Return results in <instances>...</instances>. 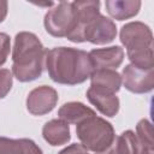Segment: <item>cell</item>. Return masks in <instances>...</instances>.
Listing matches in <instances>:
<instances>
[{
  "label": "cell",
  "mask_w": 154,
  "mask_h": 154,
  "mask_svg": "<svg viewBox=\"0 0 154 154\" xmlns=\"http://www.w3.org/2000/svg\"><path fill=\"white\" fill-rule=\"evenodd\" d=\"M45 66L53 82L65 85L81 84L94 71L88 52L65 46L47 51Z\"/></svg>",
  "instance_id": "cell-1"
},
{
  "label": "cell",
  "mask_w": 154,
  "mask_h": 154,
  "mask_svg": "<svg viewBox=\"0 0 154 154\" xmlns=\"http://www.w3.org/2000/svg\"><path fill=\"white\" fill-rule=\"evenodd\" d=\"M47 49L40 38L30 31H20L14 36L12 49V75L19 82H31L41 77Z\"/></svg>",
  "instance_id": "cell-2"
},
{
  "label": "cell",
  "mask_w": 154,
  "mask_h": 154,
  "mask_svg": "<svg viewBox=\"0 0 154 154\" xmlns=\"http://www.w3.org/2000/svg\"><path fill=\"white\" fill-rule=\"evenodd\" d=\"M122 45L126 49L130 64L143 67H154V45L152 29L143 22H130L122 26L119 32Z\"/></svg>",
  "instance_id": "cell-3"
},
{
  "label": "cell",
  "mask_w": 154,
  "mask_h": 154,
  "mask_svg": "<svg viewBox=\"0 0 154 154\" xmlns=\"http://www.w3.org/2000/svg\"><path fill=\"white\" fill-rule=\"evenodd\" d=\"M76 135L81 144L89 152L102 154L106 152L116 138L113 125L106 119L91 116L76 125Z\"/></svg>",
  "instance_id": "cell-4"
},
{
  "label": "cell",
  "mask_w": 154,
  "mask_h": 154,
  "mask_svg": "<svg viewBox=\"0 0 154 154\" xmlns=\"http://www.w3.org/2000/svg\"><path fill=\"white\" fill-rule=\"evenodd\" d=\"M46 31L54 37H66L75 28L72 2L60 1L48 10L43 19Z\"/></svg>",
  "instance_id": "cell-5"
},
{
  "label": "cell",
  "mask_w": 154,
  "mask_h": 154,
  "mask_svg": "<svg viewBox=\"0 0 154 154\" xmlns=\"http://www.w3.org/2000/svg\"><path fill=\"white\" fill-rule=\"evenodd\" d=\"M72 8L75 14V28L66 36V38L75 43H82L83 31L85 26L100 14V1L99 0H82L72 1Z\"/></svg>",
  "instance_id": "cell-6"
},
{
  "label": "cell",
  "mask_w": 154,
  "mask_h": 154,
  "mask_svg": "<svg viewBox=\"0 0 154 154\" xmlns=\"http://www.w3.org/2000/svg\"><path fill=\"white\" fill-rule=\"evenodd\" d=\"M120 77L125 89L134 94L150 93L154 88V67L143 69L128 64L123 69Z\"/></svg>",
  "instance_id": "cell-7"
},
{
  "label": "cell",
  "mask_w": 154,
  "mask_h": 154,
  "mask_svg": "<svg viewBox=\"0 0 154 154\" xmlns=\"http://www.w3.org/2000/svg\"><path fill=\"white\" fill-rule=\"evenodd\" d=\"M117 36L116 23L103 14L96 16L84 29L83 41H88L93 45H107L111 43Z\"/></svg>",
  "instance_id": "cell-8"
},
{
  "label": "cell",
  "mask_w": 154,
  "mask_h": 154,
  "mask_svg": "<svg viewBox=\"0 0 154 154\" xmlns=\"http://www.w3.org/2000/svg\"><path fill=\"white\" fill-rule=\"evenodd\" d=\"M58 93L49 85L34 88L26 96V109L32 116H45L54 109L58 103Z\"/></svg>",
  "instance_id": "cell-9"
},
{
  "label": "cell",
  "mask_w": 154,
  "mask_h": 154,
  "mask_svg": "<svg viewBox=\"0 0 154 154\" xmlns=\"http://www.w3.org/2000/svg\"><path fill=\"white\" fill-rule=\"evenodd\" d=\"M94 70L109 69L117 70L124 60V49L120 46H111L106 48H94L89 53Z\"/></svg>",
  "instance_id": "cell-10"
},
{
  "label": "cell",
  "mask_w": 154,
  "mask_h": 154,
  "mask_svg": "<svg viewBox=\"0 0 154 154\" xmlns=\"http://www.w3.org/2000/svg\"><path fill=\"white\" fill-rule=\"evenodd\" d=\"M87 99L101 114L106 117H116L119 112L120 101L119 97L113 93L90 87L87 90Z\"/></svg>",
  "instance_id": "cell-11"
},
{
  "label": "cell",
  "mask_w": 154,
  "mask_h": 154,
  "mask_svg": "<svg viewBox=\"0 0 154 154\" xmlns=\"http://www.w3.org/2000/svg\"><path fill=\"white\" fill-rule=\"evenodd\" d=\"M42 136L45 141L53 147L66 144L71 140L70 125L63 119H52L43 125Z\"/></svg>",
  "instance_id": "cell-12"
},
{
  "label": "cell",
  "mask_w": 154,
  "mask_h": 154,
  "mask_svg": "<svg viewBox=\"0 0 154 154\" xmlns=\"http://www.w3.org/2000/svg\"><path fill=\"white\" fill-rule=\"evenodd\" d=\"M90 87L106 90L109 93H118L122 87V77L117 70L100 69L94 70L90 75Z\"/></svg>",
  "instance_id": "cell-13"
},
{
  "label": "cell",
  "mask_w": 154,
  "mask_h": 154,
  "mask_svg": "<svg viewBox=\"0 0 154 154\" xmlns=\"http://www.w3.org/2000/svg\"><path fill=\"white\" fill-rule=\"evenodd\" d=\"M142 2L140 0H106L105 7L107 13L117 19L125 20L138 14Z\"/></svg>",
  "instance_id": "cell-14"
},
{
  "label": "cell",
  "mask_w": 154,
  "mask_h": 154,
  "mask_svg": "<svg viewBox=\"0 0 154 154\" xmlns=\"http://www.w3.org/2000/svg\"><path fill=\"white\" fill-rule=\"evenodd\" d=\"M0 154H43L30 138H8L0 136Z\"/></svg>",
  "instance_id": "cell-15"
},
{
  "label": "cell",
  "mask_w": 154,
  "mask_h": 154,
  "mask_svg": "<svg viewBox=\"0 0 154 154\" xmlns=\"http://www.w3.org/2000/svg\"><path fill=\"white\" fill-rule=\"evenodd\" d=\"M95 114L96 113L94 109H91L90 107L85 106L83 102L79 101L65 102L58 111L59 119H63L69 124H76V125L82 120Z\"/></svg>",
  "instance_id": "cell-16"
},
{
  "label": "cell",
  "mask_w": 154,
  "mask_h": 154,
  "mask_svg": "<svg viewBox=\"0 0 154 154\" xmlns=\"http://www.w3.org/2000/svg\"><path fill=\"white\" fill-rule=\"evenodd\" d=\"M102 154H138V142L132 130H125L116 136L111 147Z\"/></svg>",
  "instance_id": "cell-17"
},
{
  "label": "cell",
  "mask_w": 154,
  "mask_h": 154,
  "mask_svg": "<svg viewBox=\"0 0 154 154\" xmlns=\"http://www.w3.org/2000/svg\"><path fill=\"white\" fill-rule=\"evenodd\" d=\"M135 134L138 142V154H154L152 123L148 119H141L136 125Z\"/></svg>",
  "instance_id": "cell-18"
},
{
  "label": "cell",
  "mask_w": 154,
  "mask_h": 154,
  "mask_svg": "<svg viewBox=\"0 0 154 154\" xmlns=\"http://www.w3.org/2000/svg\"><path fill=\"white\" fill-rule=\"evenodd\" d=\"M13 84V75L8 69H0V100L4 99Z\"/></svg>",
  "instance_id": "cell-19"
},
{
  "label": "cell",
  "mask_w": 154,
  "mask_h": 154,
  "mask_svg": "<svg viewBox=\"0 0 154 154\" xmlns=\"http://www.w3.org/2000/svg\"><path fill=\"white\" fill-rule=\"evenodd\" d=\"M11 49V38L6 32H0V66H2Z\"/></svg>",
  "instance_id": "cell-20"
},
{
  "label": "cell",
  "mask_w": 154,
  "mask_h": 154,
  "mask_svg": "<svg viewBox=\"0 0 154 154\" xmlns=\"http://www.w3.org/2000/svg\"><path fill=\"white\" fill-rule=\"evenodd\" d=\"M58 154H89V153L81 143H72L66 148L61 149Z\"/></svg>",
  "instance_id": "cell-21"
},
{
  "label": "cell",
  "mask_w": 154,
  "mask_h": 154,
  "mask_svg": "<svg viewBox=\"0 0 154 154\" xmlns=\"http://www.w3.org/2000/svg\"><path fill=\"white\" fill-rule=\"evenodd\" d=\"M7 11H8V4L7 1L0 0V23H2L7 16Z\"/></svg>",
  "instance_id": "cell-22"
}]
</instances>
